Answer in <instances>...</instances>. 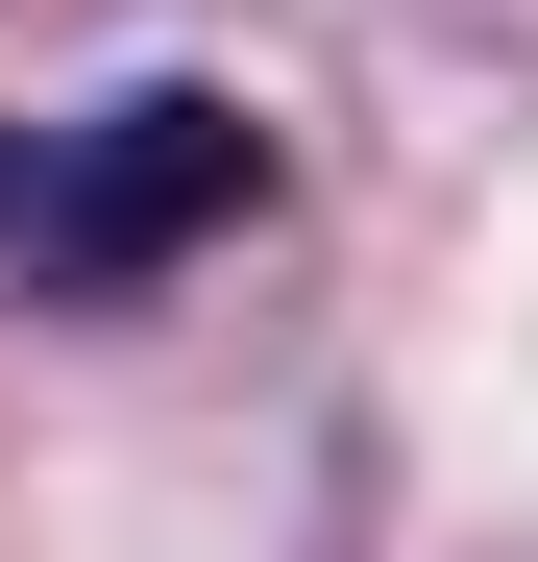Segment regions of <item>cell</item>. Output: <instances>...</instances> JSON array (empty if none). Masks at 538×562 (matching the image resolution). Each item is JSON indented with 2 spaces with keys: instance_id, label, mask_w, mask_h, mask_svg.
Returning a JSON list of instances; mask_svg holds the SVG:
<instances>
[{
  "instance_id": "cell-1",
  "label": "cell",
  "mask_w": 538,
  "mask_h": 562,
  "mask_svg": "<svg viewBox=\"0 0 538 562\" xmlns=\"http://www.w3.org/2000/svg\"><path fill=\"white\" fill-rule=\"evenodd\" d=\"M269 221V123L245 99H99V123H49V147H0V269L25 294H147V269H197Z\"/></svg>"
}]
</instances>
